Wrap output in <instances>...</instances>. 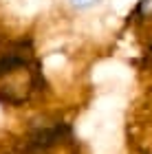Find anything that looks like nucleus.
<instances>
[{"label":"nucleus","instance_id":"f257e3e1","mask_svg":"<svg viewBox=\"0 0 152 154\" xmlns=\"http://www.w3.org/2000/svg\"><path fill=\"white\" fill-rule=\"evenodd\" d=\"M71 2H73L75 7H91V5L97 2V0H71Z\"/></svg>","mask_w":152,"mask_h":154}]
</instances>
